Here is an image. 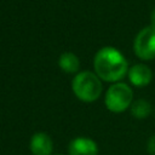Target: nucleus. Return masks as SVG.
I'll return each instance as SVG.
<instances>
[{
    "label": "nucleus",
    "mask_w": 155,
    "mask_h": 155,
    "mask_svg": "<svg viewBox=\"0 0 155 155\" xmlns=\"http://www.w3.org/2000/svg\"><path fill=\"white\" fill-rule=\"evenodd\" d=\"M94 73L102 81L119 82L128 73V62L117 48L111 46L102 47L93 59Z\"/></svg>",
    "instance_id": "f257e3e1"
},
{
    "label": "nucleus",
    "mask_w": 155,
    "mask_h": 155,
    "mask_svg": "<svg viewBox=\"0 0 155 155\" xmlns=\"http://www.w3.org/2000/svg\"><path fill=\"white\" fill-rule=\"evenodd\" d=\"M71 90L78 99L85 103L96 102L103 91L102 80L90 70H82L75 74L71 81Z\"/></svg>",
    "instance_id": "f03ea898"
},
{
    "label": "nucleus",
    "mask_w": 155,
    "mask_h": 155,
    "mask_svg": "<svg viewBox=\"0 0 155 155\" xmlns=\"http://www.w3.org/2000/svg\"><path fill=\"white\" fill-rule=\"evenodd\" d=\"M104 103L109 111L119 114L127 110L133 103V91L126 82H114L104 96Z\"/></svg>",
    "instance_id": "7ed1b4c3"
},
{
    "label": "nucleus",
    "mask_w": 155,
    "mask_h": 155,
    "mask_svg": "<svg viewBox=\"0 0 155 155\" xmlns=\"http://www.w3.org/2000/svg\"><path fill=\"white\" fill-rule=\"evenodd\" d=\"M133 51L142 61H151L155 58V25L144 27L134 38Z\"/></svg>",
    "instance_id": "20e7f679"
},
{
    "label": "nucleus",
    "mask_w": 155,
    "mask_h": 155,
    "mask_svg": "<svg viewBox=\"0 0 155 155\" xmlns=\"http://www.w3.org/2000/svg\"><path fill=\"white\" fill-rule=\"evenodd\" d=\"M127 76L131 84L136 87H144L148 86L153 80V71L150 67L144 63H136L133 64L127 73Z\"/></svg>",
    "instance_id": "39448f33"
},
{
    "label": "nucleus",
    "mask_w": 155,
    "mask_h": 155,
    "mask_svg": "<svg viewBox=\"0 0 155 155\" xmlns=\"http://www.w3.org/2000/svg\"><path fill=\"white\" fill-rule=\"evenodd\" d=\"M69 155H98L97 143L88 137H76L68 145Z\"/></svg>",
    "instance_id": "423d86ee"
},
{
    "label": "nucleus",
    "mask_w": 155,
    "mask_h": 155,
    "mask_svg": "<svg viewBox=\"0 0 155 155\" xmlns=\"http://www.w3.org/2000/svg\"><path fill=\"white\" fill-rule=\"evenodd\" d=\"M29 149L33 155H52L53 142L45 132H36L31 136Z\"/></svg>",
    "instance_id": "0eeeda50"
},
{
    "label": "nucleus",
    "mask_w": 155,
    "mask_h": 155,
    "mask_svg": "<svg viewBox=\"0 0 155 155\" xmlns=\"http://www.w3.org/2000/svg\"><path fill=\"white\" fill-rule=\"evenodd\" d=\"M58 65L61 70L67 74H78L80 69V59L74 52H63L58 58Z\"/></svg>",
    "instance_id": "6e6552de"
},
{
    "label": "nucleus",
    "mask_w": 155,
    "mask_h": 155,
    "mask_svg": "<svg viewBox=\"0 0 155 155\" xmlns=\"http://www.w3.org/2000/svg\"><path fill=\"white\" fill-rule=\"evenodd\" d=\"M130 110H131V114L136 117V119H145L150 115L151 113V105L150 103L144 99V98H140V99H137V101H133V103L131 104L130 107Z\"/></svg>",
    "instance_id": "1a4fd4ad"
},
{
    "label": "nucleus",
    "mask_w": 155,
    "mask_h": 155,
    "mask_svg": "<svg viewBox=\"0 0 155 155\" xmlns=\"http://www.w3.org/2000/svg\"><path fill=\"white\" fill-rule=\"evenodd\" d=\"M147 150L150 155H155V134L151 136L147 143Z\"/></svg>",
    "instance_id": "9d476101"
},
{
    "label": "nucleus",
    "mask_w": 155,
    "mask_h": 155,
    "mask_svg": "<svg viewBox=\"0 0 155 155\" xmlns=\"http://www.w3.org/2000/svg\"><path fill=\"white\" fill-rule=\"evenodd\" d=\"M150 21H151V24H153V25H155V8H154V10H153V12H151Z\"/></svg>",
    "instance_id": "9b49d317"
},
{
    "label": "nucleus",
    "mask_w": 155,
    "mask_h": 155,
    "mask_svg": "<svg viewBox=\"0 0 155 155\" xmlns=\"http://www.w3.org/2000/svg\"><path fill=\"white\" fill-rule=\"evenodd\" d=\"M54 155H63V154H54Z\"/></svg>",
    "instance_id": "f8f14e48"
}]
</instances>
